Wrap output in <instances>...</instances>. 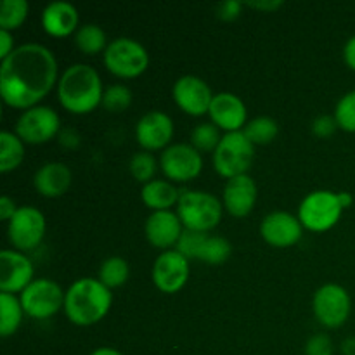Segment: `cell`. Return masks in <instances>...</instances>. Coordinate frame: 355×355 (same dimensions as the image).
<instances>
[{
    "label": "cell",
    "instance_id": "44dd1931",
    "mask_svg": "<svg viewBox=\"0 0 355 355\" xmlns=\"http://www.w3.org/2000/svg\"><path fill=\"white\" fill-rule=\"evenodd\" d=\"M257 194L259 191H257L255 180L246 173V175L234 177L225 182L222 203L232 217L243 218L252 214L257 203Z\"/></svg>",
    "mask_w": 355,
    "mask_h": 355
},
{
    "label": "cell",
    "instance_id": "5b68a950",
    "mask_svg": "<svg viewBox=\"0 0 355 355\" xmlns=\"http://www.w3.org/2000/svg\"><path fill=\"white\" fill-rule=\"evenodd\" d=\"M255 146L241 132H231L222 137L220 144L214 153V166L218 175L225 179L246 175L252 168Z\"/></svg>",
    "mask_w": 355,
    "mask_h": 355
},
{
    "label": "cell",
    "instance_id": "e0dca14e",
    "mask_svg": "<svg viewBox=\"0 0 355 355\" xmlns=\"http://www.w3.org/2000/svg\"><path fill=\"white\" fill-rule=\"evenodd\" d=\"M260 234L270 246L290 248L302 239L304 225L300 218L288 211H272L260 224Z\"/></svg>",
    "mask_w": 355,
    "mask_h": 355
},
{
    "label": "cell",
    "instance_id": "3957f363",
    "mask_svg": "<svg viewBox=\"0 0 355 355\" xmlns=\"http://www.w3.org/2000/svg\"><path fill=\"white\" fill-rule=\"evenodd\" d=\"M111 304L113 295L110 288L104 286L99 279L82 277L66 291L64 314L73 324L92 326L106 318Z\"/></svg>",
    "mask_w": 355,
    "mask_h": 355
},
{
    "label": "cell",
    "instance_id": "ee69618b",
    "mask_svg": "<svg viewBox=\"0 0 355 355\" xmlns=\"http://www.w3.org/2000/svg\"><path fill=\"white\" fill-rule=\"evenodd\" d=\"M90 355H123V354L118 352V350H114V349H110V347H101V349L94 350Z\"/></svg>",
    "mask_w": 355,
    "mask_h": 355
},
{
    "label": "cell",
    "instance_id": "4316f807",
    "mask_svg": "<svg viewBox=\"0 0 355 355\" xmlns=\"http://www.w3.org/2000/svg\"><path fill=\"white\" fill-rule=\"evenodd\" d=\"M75 44L80 52L89 55L97 54L101 51H106L107 45H110L107 44L106 33L97 24H83V26H80L75 35Z\"/></svg>",
    "mask_w": 355,
    "mask_h": 355
},
{
    "label": "cell",
    "instance_id": "9a60e30c",
    "mask_svg": "<svg viewBox=\"0 0 355 355\" xmlns=\"http://www.w3.org/2000/svg\"><path fill=\"white\" fill-rule=\"evenodd\" d=\"M33 263L17 250H3L0 253V291L16 295L23 293L33 283Z\"/></svg>",
    "mask_w": 355,
    "mask_h": 355
},
{
    "label": "cell",
    "instance_id": "7a4b0ae2",
    "mask_svg": "<svg viewBox=\"0 0 355 355\" xmlns=\"http://www.w3.org/2000/svg\"><path fill=\"white\" fill-rule=\"evenodd\" d=\"M103 82L89 64H73L66 69L58 82V97L61 106L73 114L92 113L103 104Z\"/></svg>",
    "mask_w": 355,
    "mask_h": 355
},
{
    "label": "cell",
    "instance_id": "9c48e42d",
    "mask_svg": "<svg viewBox=\"0 0 355 355\" xmlns=\"http://www.w3.org/2000/svg\"><path fill=\"white\" fill-rule=\"evenodd\" d=\"M314 315L324 328L335 329L345 324L352 312L349 291L340 284H324L319 288L312 300Z\"/></svg>",
    "mask_w": 355,
    "mask_h": 355
},
{
    "label": "cell",
    "instance_id": "4dcf8cb0",
    "mask_svg": "<svg viewBox=\"0 0 355 355\" xmlns=\"http://www.w3.org/2000/svg\"><path fill=\"white\" fill-rule=\"evenodd\" d=\"M222 137L220 128L211 121H205V123L196 125L191 132V146L196 148L200 153H215V149L220 144Z\"/></svg>",
    "mask_w": 355,
    "mask_h": 355
},
{
    "label": "cell",
    "instance_id": "8d00e7d4",
    "mask_svg": "<svg viewBox=\"0 0 355 355\" xmlns=\"http://www.w3.org/2000/svg\"><path fill=\"white\" fill-rule=\"evenodd\" d=\"M245 3L236 2V0H227V2H222L217 6V16L224 21H234L236 17H239L241 9Z\"/></svg>",
    "mask_w": 355,
    "mask_h": 355
},
{
    "label": "cell",
    "instance_id": "836d02e7",
    "mask_svg": "<svg viewBox=\"0 0 355 355\" xmlns=\"http://www.w3.org/2000/svg\"><path fill=\"white\" fill-rule=\"evenodd\" d=\"M335 120L338 128L345 132H355V90L345 94L335 107Z\"/></svg>",
    "mask_w": 355,
    "mask_h": 355
},
{
    "label": "cell",
    "instance_id": "d4e9b609",
    "mask_svg": "<svg viewBox=\"0 0 355 355\" xmlns=\"http://www.w3.org/2000/svg\"><path fill=\"white\" fill-rule=\"evenodd\" d=\"M23 305L16 295L0 293V336L9 338L23 321Z\"/></svg>",
    "mask_w": 355,
    "mask_h": 355
},
{
    "label": "cell",
    "instance_id": "8992f818",
    "mask_svg": "<svg viewBox=\"0 0 355 355\" xmlns=\"http://www.w3.org/2000/svg\"><path fill=\"white\" fill-rule=\"evenodd\" d=\"M104 66L118 78H137L149 66L148 51L134 38H114L104 51Z\"/></svg>",
    "mask_w": 355,
    "mask_h": 355
},
{
    "label": "cell",
    "instance_id": "7c38bea8",
    "mask_svg": "<svg viewBox=\"0 0 355 355\" xmlns=\"http://www.w3.org/2000/svg\"><path fill=\"white\" fill-rule=\"evenodd\" d=\"M7 236L17 252L35 250L45 236L44 214L35 207H19L7 225Z\"/></svg>",
    "mask_w": 355,
    "mask_h": 355
},
{
    "label": "cell",
    "instance_id": "2e32d148",
    "mask_svg": "<svg viewBox=\"0 0 355 355\" xmlns=\"http://www.w3.org/2000/svg\"><path fill=\"white\" fill-rule=\"evenodd\" d=\"M173 101L184 113L191 116H203L210 111L214 94L208 83L200 76H180L173 85Z\"/></svg>",
    "mask_w": 355,
    "mask_h": 355
},
{
    "label": "cell",
    "instance_id": "ba28073f",
    "mask_svg": "<svg viewBox=\"0 0 355 355\" xmlns=\"http://www.w3.org/2000/svg\"><path fill=\"white\" fill-rule=\"evenodd\" d=\"M175 250L187 260L196 259L208 266H220L227 262L232 253V246L224 236H214L208 232H198L184 229Z\"/></svg>",
    "mask_w": 355,
    "mask_h": 355
},
{
    "label": "cell",
    "instance_id": "f546056e",
    "mask_svg": "<svg viewBox=\"0 0 355 355\" xmlns=\"http://www.w3.org/2000/svg\"><path fill=\"white\" fill-rule=\"evenodd\" d=\"M30 6L26 0H3L0 6V30L14 31L26 21Z\"/></svg>",
    "mask_w": 355,
    "mask_h": 355
},
{
    "label": "cell",
    "instance_id": "484cf974",
    "mask_svg": "<svg viewBox=\"0 0 355 355\" xmlns=\"http://www.w3.org/2000/svg\"><path fill=\"white\" fill-rule=\"evenodd\" d=\"M23 159L24 142L14 132L3 130L0 134V172H12L23 163Z\"/></svg>",
    "mask_w": 355,
    "mask_h": 355
},
{
    "label": "cell",
    "instance_id": "7402d4cb",
    "mask_svg": "<svg viewBox=\"0 0 355 355\" xmlns=\"http://www.w3.org/2000/svg\"><path fill=\"white\" fill-rule=\"evenodd\" d=\"M71 170L61 162L45 163L35 173V189L44 198H61L71 187Z\"/></svg>",
    "mask_w": 355,
    "mask_h": 355
},
{
    "label": "cell",
    "instance_id": "f1b7e54d",
    "mask_svg": "<svg viewBox=\"0 0 355 355\" xmlns=\"http://www.w3.org/2000/svg\"><path fill=\"white\" fill-rule=\"evenodd\" d=\"M128 274H130V269H128L127 260L121 257H110L101 263L99 281L106 288L113 290V288H120L127 283Z\"/></svg>",
    "mask_w": 355,
    "mask_h": 355
},
{
    "label": "cell",
    "instance_id": "d6a6232c",
    "mask_svg": "<svg viewBox=\"0 0 355 355\" xmlns=\"http://www.w3.org/2000/svg\"><path fill=\"white\" fill-rule=\"evenodd\" d=\"M132 104V92L125 85H111L104 90L103 107L110 113H121Z\"/></svg>",
    "mask_w": 355,
    "mask_h": 355
},
{
    "label": "cell",
    "instance_id": "603a6c76",
    "mask_svg": "<svg viewBox=\"0 0 355 355\" xmlns=\"http://www.w3.org/2000/svg\"><path fill=\"white\" fill-rule=\"evenodd\" d=\"M78 26V10L68 2H52L42 12V28L55 38L71 35Z\"/></svg>",
    "mask_w": 355,
    "mask_h": 355
},
{
    "label": "cell",
    "instance_id": "30bf717a",
    "mask_svg": "<svg viewBox=\"0 0 355 355\" xmlns=\"http://www.w3.org/2000/svg\"><path fill=\"white\" fill-rule=\"evenodd\" d=\"M66 293L52 279H35L21 293L19 300L24 314L31 319H49L64 309Z\"/></svg>",
    "mask_w": 355,
    "mask_h": 355
},
{
    "label": "cell",
    "instance_id": "b9f144b4",
    "mask_svg": "<svg viewBox=\"0 0 355 355\" xmlns=\"http://www.w3.org/2000/svg\"><path fill=\"white\" fill-rule=\"evenodd\" d=\"M342 352L345 355H355V338H347L342 343Z\"/></svg>",
    "mask_w": 355,
    "mask_h": 355
},
{
    "label": "cell",
    "instance_id": "f35d334b",
    "mask_svg": "<svg viewBox=\"0 0 355 355\" xmlns=\"http://www.w3.org/2000/svg\"><path fill=\"white\" fill-rule=\"evenodd\" d=\"M16 211H17V207L16 203H14V200H10L9 196H2V200H0V218L9 222L10 218L16 215Z\"/></svg>",
    "mask_w": 355,
    "mask_h": 355
},
{
    "label": "cell",
    "instance_id": "7bdbcfd3",
    "mask_svg": "<svg viewBox=\"0 0 355 355\" xmlns=\"http://www.w3.org/2000/svg\"><path fill=\"white\" fill-rule=\"evenodd\" d=\"M338 198H340V203H342L343 208H349L350 205L354 203V198L350 193H338Z\"/></svg>",
    "mask_w": 355,
    "mask_h": 355
},
{
    "label": "cell",
    "instance_id": "ab89813d",
    "mask_svg": "<svg viewBox=\"0 0 355 355\" xmlns=\"http://www.w3.org/2000/svg\"><path fill=\"white\" fill-rule=\"evenodd\" d=\"M343 59H345L347 66L355 71V35L352 38H349V42L343 47Z\"/></svg>",
    "mask_w": 355,
    "mask_h": 355
},
{
    "label": "cell",
    "instance_id": "8fae6325",
    "mask_svg": "<svg viewBox=\"0 0 355 355\" xmlns=\"http://www.w3.org/2000/svg\"><path fill=\"white\" fill-rule=\"evenodd\" d=\"M61 120L59 114L49 106H35L23 111L16 123L14 134L24 144H45L59 134Z\"/></svg>",
    "mask_w": 355,
    "mask_h": 355
},
{
    "label": "cell",
    "instance_id": "1f68e13d",
    "mask_svg": "<svg viewBox=\"0 0 355 355\" xmlns=\"http://www.w3.org/2000/svg\"><path fill=\"white\" fill-rule=\"evenodd\" d=\"M130 168L132 177H134L137 182L148 184L151 182L153 177H155L156 170H158V165H156V158L149 151H141L135 153L130 159Z\"/></svg>",
    "mask_w": 355,
    "mask_h": 355
},
{
    "label": "cell",
    "instance_id": "4fadbf2b",
    "mask_svg": "<svg viewBox=\"0 0 355 355\" xmlns=\"http://www.w3.org/2000/svg\"><path fill=\"white\" fill-rule=\"evenodd\" d=\"M159 166L168 180L189 182L201 173L203 158L201 153L191 144H173L162 153Z\"/></svg>",
    "mask_w": 355,
    "mask_h": 355
},
{
    "label": "cell",
    "instance_id": "d590c367",
    "mask_svg": "<svg viewBox=\"0 0 355 355\" xmlns=\"http://www.w3.org/2000/svg\"><path fill=\"white\" fill-rule=\"evenodd\" d=\"M336 128H338V123H336L335 116H329V114H322L312 121V134L319 139L331 137Z\"/></svg>",
    "mask_w": 355,
    "mask_h": 355
},
{
    "label": "cell",
    "instance_id": "60d3db41",
    "mask_svg": "<svg viewBox=\"0 0 355 355\" xmlns=\"http://www.w3.org/2000/svg\"><path fill=\"white\" fill-rule=\"evenodd\" d=\"M246 6L253 7V9H260L263 10V12H270V10H277L279 7L284 6V2H281V0H274V2H250L246 3Z\"/></svg>",
    "mask_w": 355,
    "mask_h": 355
},
{
    "label": "cell",
    "instance_id": "ffe728a7",
    "mask_svg": "<svg viewBox=\"0 0 355 355\" xmlns=\"http://www.w3.org/2000/svg\"><path fill=\"white\" fill-rule=\"evenodd\" d=\"M146 238L155 248L168 252L172 246H177L184 232V225L179 215L173 211H153L146 220Z\"/></svg>",
    "mask_w": 355,
    "mask_h": 355
},
{
    "label": "cell",
    "instance_id": "5bb4252c",
    "mask_svg": "<svg viewBox=\"0 0 355 355\" xmlns=\"http://www.w3.org/2000/svg\"><path fill=\"white\" fill-rule=\"evenodd\" d=\"M189 279V260L177 250L163 252L153 266V283L162 293L173 295Z\"/></svg>",
    "mask_w": 355,
    "mask_h": 355
},
{
    "label": "cell",
    "instance_id": "6da1fadb",
    "mask_svg": "<svg viewBox=\"0 0 355 355\" xmlns=\"http://www.w3.org/2000/svg\"><path fill=\"white\" fill-rule=\"evenodd\" d=\"M58 82V61L40 44H23L14 49L0 66V96L16 110L35 107Z\"/></svg>",
    "mask_w": 355,
    "mask_h": 355
},
{
    "label": "cell",
    "instance_id": "74e56055",
    "mask_svg": "<svg viewBox=\"0 0 355 355\" xmlns=\"http://www.w3.org/2000/svg\"><path fill=\"white\" fill-rule=\"evenodd\" d=\"M14 38L12 35H10V31H6V30H0V58L3 59L7 58V55H10V52L14 51Z\"/></svg>",
    "mask_w": 355,
    "mask_h": 355
},
{
    "label": "cell",
    "instance_id": "ac0fdd59",
    "mask_svg": "<svg viewBox=\"0 0 355 355\" xmlns=\"http://www.w3.org/2000/svg\"><path fill=\"white\" fill-rule=\"evenodd\" d=\"M173 137V121L163 111H149L135 127V139L144 151H165Z\"/></svg>",
    "mask_w": 355,
    "mask_h": 355
},
{
    "label": "cell",
    "instance_id": "83f0119b",
    "mask_svg": "<svg viewBox=\"0 0 355 355\" xmlns=\"http://www.w3.org/2000/svg\"><path fill=\"white\" fill-rule=\"evenodd\" d=\"M243 134L250 139L253 146H263L272 142L274 139L279 134V125L274 118L270 116H259L253 118L252 121L246 123V127L243 128Z\"/></svg>",
    "mask_w": 355,
    "mask_h": 355
},
{
    "label": "cell",
    "instance_id": "e575fe53",
    "mask_svg": "<svg viewBox=\"0 0 355 355\" xmlns=\"http://www.w3.org/2000/svg\"><path fill=\"white\" fill-rule=\"evenodd\" d=\"M335 354V347H333L331 338L328 335L318 333L312 338H309L307 345H305V355H333Z\"/></svg>",
    "mask_w": 355,
    "mask_h": 355
},
{
    "label": "cell",
    "instance_id": "277c9868",
    "mask_svg": "<svg viewBox=\"0 0 355 355\" xmlns=\"http://www.w3.org/2000/svg\"><path fill=\"white\" fill-rule=\"evenodd\" d=\"M177 215L184 229L210 232L222 220V201L207 191H186L180 194Z\"/></svg>",
    "mask_w": 355,
    "mask_h": 355
},
{
    "label": "cell",
    "instance_id": "52a82bcc",
    "mask_svg": "<svg viewBox=\"0 0 355 355\" xmlns=\"http://www.w3.org/2000/svg\"><path fill=\"white\" fill-rule=\"evenodd\" d=\"M345 208L340 203L338 193L314 191L300 203L298 218L302 225L312 232H324L335 227Z\"/></svg>",
    "mask_w": 355,
    "mask_h": 355
},
{
    "label": "cell",
    "instance_id": "cb8c5ba5",
    "mask_svg": "<svg viewBox=\"0 0 355 355\" xmlns=\"http://www.w3.org/2000/svg\"><path fill=\"white\" fill-rule=\"evenodd\" d=\"M142 203L153 211H165L179 205L180 193L172 182L166 180H151L144 184L141 191Z\"/></svg>",
    "mask_w": 355,
    "mask_h": 355
},
{
    "label": "cell",
    "instance_id": "d6986e66",
    "mask_svg": "<svg viewBox=\"0 0 355 355\" xmlns=\"http://www.w3.org/2000/svg\"><path fill=\"white\" fill-rule=\"evenodd\" d=\"M208 114H210L211 123L217 125L225 134L241 132L248 123L245 103L236 94L231 92L215 94Z\"/></svg>",
    "mask_w": 355,
    "mask_h": 355
}]
</instances>
